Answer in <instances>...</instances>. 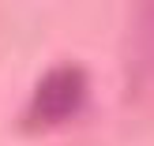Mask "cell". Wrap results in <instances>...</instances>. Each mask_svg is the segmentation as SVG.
<instances>
[{"instance_id": "obj_2", "label": "cell", "mask_w": 154, "mask_h": 146, "mask_svg": "<svg viewBox=\"0 0 154 146\" xmlns=\"http://www.w3.org/2000/svg\"><path fill=\"white\" fill-rule=\"evenodd\" d=\"M128 71L132 82L143 90H154V0H139L128 37Z\"/></svg>"}, {"instance_id": "obj_1", "label": "cell", "mask_w": 154, "mask_h": 146, "mask_svg": "<svg viewBox=\"0 0 154 146\" xmlns=\"http://www.w3.org/2000/svg\"><path fill=\"white\" fill-rule=\"evenodd\" d=\"M83 101H87V75L79 67H57L38 82L34 101H30V120L34 124H60L72 112H79Z\"/></svg>"}]
</instances>
